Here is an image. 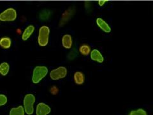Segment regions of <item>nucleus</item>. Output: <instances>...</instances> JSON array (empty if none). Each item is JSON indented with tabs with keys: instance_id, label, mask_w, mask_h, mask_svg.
<instances>
[{
	"instance_id": "f257e3e1",
	"label": "nucleus",
	"mask_w": 153,
	"mask_h": 115,
	"mask_svg": "<svg viewBox=\"0 0 153 115\" xmlns=\"http://www.w3.org/2000/svg\"><path fill=\"white\" fill-rule=\"evenodd\" d=\"M48 73V69L45 66H37L33 70L32 81L34 83H38L44 78Z\"/></svg>"
},
{
	"instance_id": "f03ea898",
	"label": "nucleus",
	"mask_w": 153,
	"mask_h": 115,
	"mask_svg": "<svg viewBox=\"0 0 153 115\" xmlns=\"http://www.w3.org/2000/svg\"><path fill=\"white\" fill-rule=\"evenodd\" d=\"M50 29L47 26H42L40 27L38 33V41L41 46H45L49 42Z\"/></svg>"
},
{
	"instance_id": "7ed1b4c3",
	"label": "nucleus",
	"mask_w": 153,
	"mask_h": 115,
	"mask_svg": "<svg viewBox=\"0 0 153 115\" xmlns=\"http://www.w3.org/2000/svg\"><path fill=\"white\" fill-rule=\"evenodd\" d=\"M35 102V97L33 94H27L24 98V109L26 114L31 115L34 112L33 104Z\"/></svg>"
},
{
	"instance_id": "20e7f679",
	"label": "nucleus",
	"mask_w": 153,
	"mask_h": 115,
	"mask_svg": "<svg viewBox=\"0 0 153 115\" xmlns=\"http://www.w3.org/2000/svg\"><path fill=\"white\" fill-rule=\"evenodd\" d=\"M17 12L13 8H8L0 14V21L3 22L13 21L17 18Z\"/></svg>"
},
{
	"instance_id": "39448f33",
	"label": "nucleus",
	"mask_w": 153,
	"mask_h": 115,
	"mask_svg": "<svg viewBox=\"0 0 153 115\" xmlns=\"http://www.w3.org/2000/svg\"><path fill=\"white\" fill-rule=\"evenodd\" d=\"M67 75V69L65 67H59L51 71L50 77L53 80H58L61 78H64Z\"/></svg>"
},
{
	"instance_id": "423d86ee",
	"label": "nucleus",
	"mask_w": 153,
	"mask_h": 115,
	"mask_svg": "<svg viewBox=\"0 0 153 115\" xmlns=\"http://www.w3.org/2000/svg\"><path fill=\"white\" fill-rule=\"evenodd\" d=\"M51 112V108L44 103H40L36 107V115H47Z\"/></svg>"
},
{
	"instance_id": "0eeeda50",
	"label": "nucleus",
	"mask_w": 153,
	"mask_h": 115,
	"mask_svg": "<svg viewBox=\"0 0 153 115\" xmlns=\"http://www.w3.org/2000/svg\"><path fill=\"white\" fill-rule=\"evenodd\" d=\"M90 57L93 60L100 62V63H102L104 60L102 54L97 49H94L91 52Z\"/></svg>"
},
{
	"instance_id": "6e6552de",
	"label": "nucleus",
	"mask_w": 153,
	"mask_h": 115,
	"mask_svg": "<svg viewBox=\"0 0 153 115\" xmlns=\"http://www.w3.org/2000/svg\"><path fill=\"white\" fill-rule=\"evenodd\" d=\"M97 24L99 27L103 30L104 32L109 33L111 31V28L109 26L108 24L105 22L103 19L101 18H98L97 19Z\"/></svg>"
},
{
	"instance_id": "1a4fd4ad",
	"label": "nucleus",
	"mask_w": 153,
	"mask_h": 115,
	"mask_svg": "<svg viewBox=\"0 0 153 115\" xmlns=\"http://www.w3.org/2000/svg\"><path fill=\"white\" fill-rule=\"evenodd\" d=\"M72 38L70 35H65L62 38V44L65 49H70L72 46Z\"/></svg>"
},
{
	"instance_id": "9d476101",
	"label": "nucleus",
	"mask_w": 153,
	"mask_h": 115,
	"mask_svg": "<svg viewBox=\"0 0 153 115\" xmlns=\"http://www.w3.org/2000/svg\"><path fill=\"white\" fill-rule=\"evenodd\" d=\"M35 30V27L30 25L27 28H26V29L24 31L22 35V39L24 41L27 40L31 36V35L33 34V32H34Z\"/></svg>"
},
{
	"instance_id": "9b49d317",
	"label": "nucleus",
	"mask_w": 153,
	"mask_h": 115,
	"mask_svg": "<svg viewBox=\"0 0 153 115\" xmlns=\"http://www.w3.org/2000/svg\"><path fill=\"white\" fill-rule=\"evenodd\" d=\"M74 81L76 84L82 85L84 82V76L82 73L76 71L74 74Z\"/></svg>"
},
{
	"instance_id": "f8f14e48",
	"label": "nucleus",
	"mask_w": 153,
	"mask_h": 115,
	"mask_svg": "<svg viewBox=\"0 0 153 115\" xmlns=\"http://www.w3.org/2000/svg\"><path fill=\"white\" fill-rule=\"evenodd\" d=\"M25 109L22 106L12 108L10 111V115H25Z\"/></svg>"
},
{
	"instance_id": "ddd939ff",
	"label": "nucleus",
	"mask_w": 153,
	"mask_h": 115,
	"mask_svg": "<svg viewBox=\"0 0 153 115\" xmlns=\"http://www.w3.org/2000/svg\"><path fill=\"white\" fill-rule=\"evenodd\" d=\"M12 41L9 38H3L0 40V45L4 49H8L11 46Z\"/></svg>"
},
{
	"instance_id": "4468645a",
	"label": "nucleus",
	"mask_w": 153,
	"mask_h": 115,
	"mask_svg": "<svg viewBox=\"0 0 153 115\" xmlns=\"http://www.w3.org/2000/svg\"><path fill=\"white\" fill-rule=\"evenodd\" d=\"M10 69L9 64L7 62H3L2 64H0V74L3 76H6Z\"/></svg>"
},
{
	"instance_id": "2eb2a0df",
	"label": "nucleus",
	"mask_w": 153,
	"mask_h": 115,
	"mask_svg": "<svg viewBox=\"0 0 153 115\" xmlns=\"http://www.w3.org/2000/svg\"><path fill=\"white\" fill-rule=\"evenodd\" d=\"M79 51L84 55H88L90 53V47L87 45H83L80 47Z\"/></svg>"
},
{
	"instance_id": "dca6fc26",
	"label": "nucleus",
	"mask_w": 153,
	"mask_h": 115,
	"mask_svg": "<svg viewBox=\"0 0 153 115\" xmlns=\"http://www.w3.org/2000/svg\"><path fill=\"white\" fill-rule=\"evenodd\" d=\"M129 115H147V113L142 109H138L137 110H133Z\"/></svg>"
},
{
	"instance_id": "f3484780",
	"label": "nucleus",
	"mask_w": 153,
	"mask_h": 115,
	"mask_svg": "<svg viewBox=\"0 0 153 115\" xmlns=\"http://www.w3.org/2000/svg\"><path fill=\"white\" fill-rule=\"evenodd\" d=\"M7 102V98L4 95L0 94V106H3Z\"/></svg>"
},
{
	"instance_id": "a211bd4d",
	"label": "nucleus",
	"mask_w": 153,
	"mask_h": 115,
	"mask_svg": "<svg viewBox=\"0 0 153 115\" xmlns=\"http://www.w3.org/2000/svg\"><path fill=\"white\" fill-rule=\"evenodd\" d=\"M107 2V1H105V0H101V1H98V4L100 7H102L104 5V4Z\"/></svg>"
}]
</instances>
